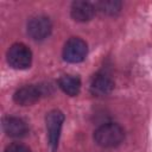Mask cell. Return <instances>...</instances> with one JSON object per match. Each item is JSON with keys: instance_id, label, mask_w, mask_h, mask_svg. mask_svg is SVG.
<instances>
[{"instance_id": "cell-1", "label": "cell", "mask_w": 152, "mask_h": 152, "mask_svg": "<svg viewBox=\"0 0 152 152\" xmlns=\"http://www.w3.org/2000/svg\"><path fill=\"white\" fill-rule=\"evenodd\" d=\"M125 138V132L124 128L114 122H108L101 125L99 128L95 129L94 132V140L95 142L106 148L115 147L122 142Z\"/></svg>"}, {"instance_id": "cell-2", "label": "cell", "mask_w": 152, "mask_h": 152, "mask_svg": "<svg viewBox=\"0 0 152 152\" xmlns=\"http://www.w3.org/2000/svg\"><path fill=\"white\" fill-rule=\"evenodd\" d=\"M7 62L14 69H27L32 63V52L23 43L13 44L7 51Z\"/></svg>"}, {"instance_id": "cell-3", "label": "cell", "mask_w": 152, "mask_h": 152, "mask_svg": "<svg viewBox=\"0 0 152 152\" xmlns=\"http://www.w3.org/2000/svg\"><path fill=\"white\" fill-rule=\"evenodd\" d=\"M63 122H64V114L58 109H53V110L49 112L45 116L49 142L51 145L52 151H56V148L58 146Z\"/></svg>"}, {"instance_id": "cell-4", "label": "cell", "mask_w": 152, "mask_h": 152, "mask_svg": "<svg viewBox=\"0 0 152 152\" xmlns=\"http://www.w3.org/2000/svg\"><path fill=\"white\" fill-rule=\"evenodd\" d=\"M87 52V43L78 37H72L63 48V58L69 63H80L86 58Z\"/></svg>"}, {"instance_id": "cell-5", "label": "cell", "mask_w": 152, "mask_h": 152, "mask_svg": "<svg viewBox=\"0 0 152 152\" xmlns=\"http://www.w3.org/2000/svg\"><path fill=\"white\" fill-rule=\"evenodd\" d=\"M52 31V24L45 15H37L30 19L27 23V33L34 40H43L50 36Z\"/></svg>"}, {"instance_id": "cell-6", "label": "cell", "mask_w": 152, "mask_h": 152, "mask_svg": "<svg viewBox=\"0 0 152 152\" xmlns=\"http://www.w3.org/2000/svg\"><path fill=\"white\" fill-rule=\"evenodd\" d=\"M44 94H45V88L43 86L28 84L18 89L14 93L13 99L20 106H30L36 103Z\"/></svg>"}, {"instance_id": "cell-7", "label": "cell", "mask_w": 152, "mask_h": 152, "mask_svg": "<svg viewBox=\"0 0 152 152\" xmlns=\"http://www.w3.org/2000/svg\"><path fill=\"white\" fill-rule=\"evenodd\" d=\"M2 128L4 132L11 138H23L28 132V127L26 122L23 119L15 116L5 118L2 121Z\"/></svg>"}, {"instance_id": "cell-8", "label": "cell", "mask_w": 152, "mask_h": 152, "mask_svg": "<svg viewBox=\"0 0 152 152\" xmlns=\"http://www.w3.org/2000/svg\"><path fill=\"white\" fill-rule=\"evenodd\" d=\"M114 89L113 80L106 74H96L90 82V93L95 96H104Z\"/></svg>"}, {"instance_id": "cell-9", "label": "cell", "mask_w": 152, "mask_h": 152, "mask_svg": "<svg viewBox=\"0 0 152 152\" xmlns=\"http://www.w3.org/2000/svg\"><path fill=\"white\" fill-rule=\"evenodd\" d=\"M95 11V6L88 1H74L71 5V17L80 23H86L93 19Z\"/></svg>"}, {"instance_id": "cell-10", "label": "cell", "mask_w": 152, "mask_h": 152, "mask_svg": "<svg viewBox=\"0 0 152 152\" xmlns=\"http://www.w3.org/2000/svg\"><path fill=\"white\" fill-rule=\"evenodd\" d=\"M58 86L65 94L76 96L81 90V80L74 75H63L58 80Z\"/></svg>"}, {"instance_id": "cell-11", "label": "cell", "mask_w": 152, "mask_h": 152, "mask_svg": "<svg viewBox=\"0 0 152 152\" xmlns=\"http://www.w3.org/2000/svg\"><path fill=\"white\" fill-rule=\"evenodd\" d=\"M95 8H97L100 12L107 14V15H115L121 10V2L114 1V0H107V1H100L95 5Z\"/></svg>"}, {"instance_id": "cell-12", "label": "cell", "mask_w": 152, "mask_h": 152, "mask_svg": "<svg viewBox=\"0 0 152 152\" xmlns=\"http://www.w3.org/2000/svg\"><path fill=\"white\" fill-rule=\"evenodd\" d=\"M5 152H31V150L24 145V144H20V142H14V144H11L6 147Z\"/></svg>"}]
</instances>
